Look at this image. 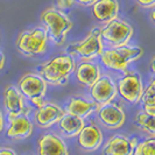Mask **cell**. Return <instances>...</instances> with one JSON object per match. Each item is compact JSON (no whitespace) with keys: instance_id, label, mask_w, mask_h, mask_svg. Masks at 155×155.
Listing matches in <instances>:
<instances>
[{"instance_id":"obj_1","label":"cell","mask_w":155,"mask_h":155,"mask_svg":"<svg viewBox=\"0 0 155 155\" xmlns=\"http://www.w3.org/2000/svg\"><path fill=\"white\" fill-rule=\"evenodd\" d=\"M143 54V49L139 46H123L118 48H107L104 49L101 54V65H104L107 70H112L116 72L123 74L128 65L134 61H138Z\"/></svg>"},{"instance_id":"obj_2","label":"cell","mask_w":155,"mask_h":155,"mask_svg":"<svg viewBox=\"0 0 155 155\" xmlns=\"http://www.w3.org/2000/svg\"><path fill=\"white\" fill-rule=\"evenodd\" d=\"M76 68L75 58L69 55H61L49 60L39 67L40 76L51 85H64Z\"/></svg>"},{"instance_id":"obj_3","label":"cell","mask_w":155,"mask_h":155,"mask_svg":"<svg viewBox=\"0 0 155 155\" xmlns=\"http://www.w3.org/2000/svg\"><path fill=\"white\" fill-rule=\"evenodd\" d=\"M41 21L45 25V29L56 46H62L67 40L68 33L72 28V21L63 11L50 7L41 13Z\"/></svg>"},{"instance_id":"obj_4","label":"cell","mask_w":155,"mask_h":155,"mask_svg":"<svg viewBox=\"0 0 155 155\" xmlns=\"http://www.w3.org/2000/svg\"><path fill=\"white\" fill-rule=\"evenodd\" d=\"M104 50V42L101 38V28L94 27L84 39L65 48V53L71 57H78L82 61H92L99 57Z\"/></svg>"},{"instance_id":"obj_5","label":"cell","mask_w":155,"mask_h":155,"mask_svg":"<svg viewBox=\"0 0 155 155\" xmlns=\"http://www.w3.org/2000/svg\"><path fill=\"white\" fill-rule=\"evenodd\" d=\"M48 34L45 27H36L31 31H23L15 41L18 51L23 56L31 57L46 51Z\"/></svg>"},{"instance_id":"obj_6","label":"cell","mask_w":155,"mask_h":155,"mask_svg":"<svg viewBox=\"0 0 155 155\" xmlns=\"http://www.w3.org/2000/svg\"><path fill=\"white\" fill-rule=\"evenodd\" d=\"M18 90L23 97L36 109L46 104L45 96L47 92V82L40 75L27 74L18 81Z\"/></svg>"},{"instance_id":"obj_7","label":"cell","mask_w":155,"mask_h":155,"mask_svg":"<svg viewBox=\"0 0 155 155\" xmlns=\"http://www.w3.org/2000/svg\"><path fill=\"white\" fill-rule=\"evenodd\" d=\"M133 36V27L121 19H114L101 28V41L107 43L110 48L127 46Z\"/></svg>"},{"instance_id":"obj_8","label":"cell","mask_w":155,"mask_h":155,"mask_svg":"<svg viewBox=\"0 0 155 155\" xmlns=\"http://www.w3.org/2000/svg\"><path fill=\"white\" fill-rule=\"evenodd\" d=\"M117 93L131 104L140 103V98L143 92L142 78L138 72L125 71L117 82Z\"/></svg>"},{"instance_id":"obj_9","label":"cell","mask_w":155,"mask_h":155,"mask_svg":"<svg viewBox=\"0 0 155 155\" xmlns=\"http://www.w3.org/2000/svg\"><path fill=\"white\" fill-rule=\"evenodd\" d=\"M96 112L99 121L107 130H118L125 124L126 114L118 103L110 101L107 104L101 105L96 110Z\"/></svg>"},{"instance_id":"obj_10","label":"cell","mask_w":155,"mask_h":155,"mask_svg":"<svg viewBox=\"0 0 155 155\" xmlns=\"http://www.w3.org/2000/svg\"><path fill=\"white\" fill-rule=\"evenodd\" d=\"M89 89L90 97L98 106L113 101L118 94L116 82L109 75H101L99 79Z\"/></svg>"},{"instance_id":"obj_11","label":"cell","mask_w":155,"mask_h":155,"mask_svg":"<svg viewBox=\"0 0 155 155\" xmlns=\"http://www.w3.org/2000/svg\"><path fill=\"white\" fill-rule=\"evenodd\" d=\"M38 155H69L65 141L55 133H45L40 135L36 143Z\"/></svg>"},{"instance_id":"obj_12","label":"cell","mask_w":155,"mask_h":155,"mask_svg":"<svg viewBox=\"0 0 155 155\" xmlns=\"http://www.w3.org/2000/svg\"><path fill=\"white\" fill-rule=\"evenodd\" d=\"M4 106L7 111V120L20 116L22 113H29L31 109L26 106V101L15 85H8L4 91Z\"/></svg>"},{"instance_id":"obj_13","label":"cell","mask_w":155,"mask_h":155,"mask_svg":"<svg viewBox=\"0 0 155 155\" xmlns=\"http://www.w3.org/2000/svg\"><path fill=\"white\" fill-rule=\"evenodd\" d=\"M76 138L78 146L85 152H94L103 143V132L99 126L92 121L90 124L84 125Z\"/></svg>"},{"instance_id":"obj_14","label":"cell","mask_w":155,"mask_h":155,"mask_svg":"<svg viewBox=\"0 0 155 155\" xmlns=\"http://www.w3.org/2000/svg\"><path fill=\"white\" fill-rule=\"evenodd\" d=\"M137 143V138H128L124 134H114L105 143L103 155H133Z\"/></svg>"},{"instance_id":"obj_15","label":"cell","mask_w":155,"mask_h":155,"mask_svg":"<svg viewBox=\"0 0 155 155\" xmlns=\"http://www.w3.org/2000/svg\"><path fill=\"white\" fill-rule=\"evenodd\" d=\"M64 114H65L64 109L58 106L57 104L46 103L43 106L36 110V112L34 113V119L38 127L46 130L51 127L53 125L57 124Z\"/></svg>"},{"instance_id":"obj_16","label":"cell","mask_w":155,"mask_h":155,"mask_svg":"<svg viewBox=\"0 0 155 155\" xmlns=\"http://www.w3.org/2000/svg\"><path fill=\"white\" fill-rule=\"evenodd\" d=\"M31 134H33V123L28 117V113H22L8 120L6 135L9 139H28Z\"/></svg>"},{"instance_id":"obj_17","label":"cell","mask_w":155,"mask_h":155,"mask_svg":"<svg viewBox=\"0 0 155 155\" xmlns=\"http://www.w3.org/2000/svg\"><path fill=\"white\" fill-rule=\"evenodd\" d=\"M74 74L79 84L86 87H91L101 76V65L97 63L84 61L75 68Z\"/></svg>"},{"instance_id":"obj_18","label":"cell","mask_w":155,"mask_h":155,"mask_svg":"<svg viewBox=\"0 0 155 155\" xmlns=\"http://www.w3.org/2000/svg\"><path fill=\"white\" fill-rule=\"evenodd\" d=\"M119 8L118 0H97L91 6V12L98 22L107 23L118 18Z\"/></svg>"},{"instance_id":"obj_19","label":"cell","mask_w":155,"mask_h":155,"mask_svg":"<svg viewBox=\"0 0 155 155\" xmlns=\"http://www.w3.org/2000/svg\"><path fill=\"white\" fill-rule=\"evenodd\" d=\"M97 109H98V105L93 101H86L85 98H82V97H72L68 101L64 111L65 113L76 116L81 119H86L93 112H96Z\"/></svg>"},{"instance_id":"obj_20","label":"cell","mask_w":155,"mask_h":155,"mask_svg":"<svg viewBox=\"0 0 155 155\" xmlns=\"http://www.w3.org/2000/svg\"><path fill=\"white\" fill-rule=\"evenodd\" d=\"M57 125H58V128L63 134V137L72 139V138L77 137L78 133L81 132L82 128L84 127L85 123H84V119H81L76 116L65 113L60 119Z\"/></svg>"},{"instance_id":"obj_21","label":"cell","mask_w":155,"mask_h":155,"mask_svg":"<svg viewBox=\"0 0 155 155\" xmlns=\"http://www.w3.org/2000/svg\"><path fill=\"white\" fill-rule=\"evenodd\" d=\"M142 104V110L150 116H155V83L154 79L150 81L149 85L143 89L142 96L140 98Z\"/></svg>"},{"instance_id":"obj_22","label":"cell","mask_w":155,"mask_h":155,"mask_svg":"<svg viewBox=\"0 0 155 155\" xmlns=\"http://www.w3.org/2000/svg\"><path fill=\"white\" fill-rule=\"evenodd\" d=\"M155 116H150L143 110L139 111L137 116L134 117V124L139 127L142 132L147 133L150 137H154L155 134V125H154Z\"/></svg>"},{"instance_id":"obj_23","label":"cell","mask_w":155,"mask_h":155,"mask_svg":"<svg viewBox=\"0 0 155 155\" xmlns=\"http://www.w3.org/2000/svg\"><path fill=\"white\" fill-rule=\"evenodd\" d=\"M154 147L155 139L154 137H150L137 143V146L133 150V155H155Z\"/></svg>"},{"instance_id":"obj_24","label":"cell","mask_w":155,"mask_h":155,"mask_svg":"<svg viewBox=\"0 0 155 155\" xmlns=\"http://www.w3.org/2000/svg\"><path fill=\"white\" fill-rule=\"evenodd\" d=\"M76 4L75 0H56V6H57V9H68V8H71L74 5Z\"/></svg>"},{"instance_id":"obj_25","label":"cell","mask_w":155,"mask_h":155,"mask_svg":"<svg viewBox=\"0 0 155 155\" xmlns=\"http://www.w3.org/2000/svg\"><path fill=\"white\" fill-rule=\"evenodd\" d=\"M135 2L142 8H154L155 0H135Z\"/></svg>"},{"instance_id":"obj_26","label":"cell","mask_w":155,"mask_h":155,"mask_svg":"<svg viewBox=\"0 0 155 155\" xmlns=\"http://www.w3.org/2000/svg\"><path fill=\"white\" fill-rule=\"evenodd\" d=\"M75 1H76L77 4H79L81 6H84V7H91L97 0H75Z\"/></svg>"},{"instance_id":"obj_27","label":"cell","mask_w":155,"mask_h":155,"mask_svg":"<svg viewBox=\"0 0 155 155\" xmlns=\"http://www.w3.org/2000/svg\"><path fill=\"white\" fill-rule=\"evenodd\" d=\"M0 155H18L11 148H0Z\"/></svg>"},{"instance_id":"obj_28","label":"cell","mask_w":155,"mask_h":155,"mask_svg":"<svg viewBox=\"0 0 155 155\" xmlns=\"http://www.w3.org/2000/svg\"><path fill=\"white\" fill-rule=\"evenodd\" d=\"M5 62H6V58H5V55L0 51V70H2V68L5 67Z\"/></svg>"},{"instance_id":"obj_29","label":"cell","mask_w":155,"mask_h":155,"mask_svg":"<svg viewBox=\"0 0 155 155\" xmlns=\"http://www.w3.org/2000/svg\"><path fill=\"white\" fill-rule=\"evenodd\" d=\"M4 125H5V118H4V113H2V111L0 110V132L2 131V128H4Z\"/></svg>"},{"instance_id":"obj_30","label":"cell","mask_w":155,"mask_h":155,"mask_svg":"<svg viewBox=\"0 0 155 155\" xmlns=\"http://www.w3.org/2000/svg\"><path fill=\"white\" fill-rule=\"evenodd\" d=\"M150 20H152V22L154 23V8H150Z\"/></svg>"}]
</instances>
